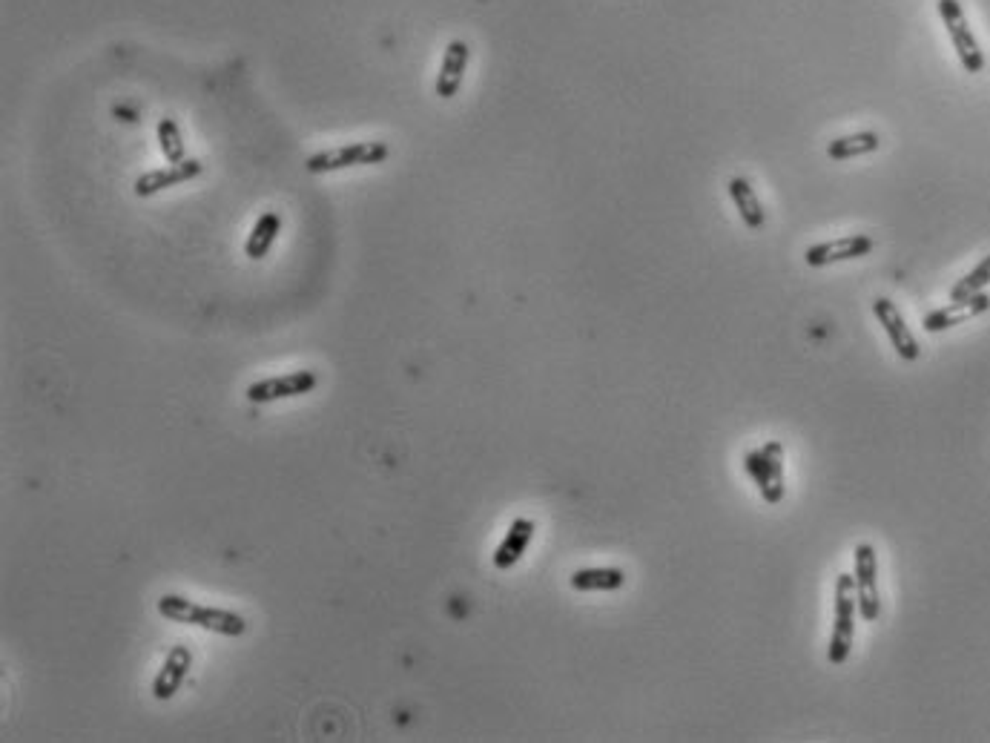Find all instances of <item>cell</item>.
<instances>
[{
	"label": "cell",
	"instance_id": "6da1fadb",
	"mask_svg": "<svg viewBox=\"0 0 990 743\" xmlns=\"http://www.w3.org/2000/svg\"><path fill=\"white\" fill-rule=\"evenodd\" d=\"M155 609L161 617L173 620V623H187V626H198L207 632L221 634V637H242L247 632V620L242 614L230 612V609H216V606H201L187 600L184 594H161Z\"/></svg>",
	"mask_w": 990,
	"mask_h": 743
},
{
	"label": "cell",
	"instance_id": "7a4b0ae2",
	"mask_svg": "<svg viewBox=\"0 0 990 743\" xmlns=\"http://www.w3.org/2000/svg\"><path fill=\"white\" fill-rule=\"evenodd\" d=\"M388 155H391V147L385 141H353V144L313 153L305 161V170L310 175H328L351 170V167H374V164H382Z\"/></svg>",
	"mask_w": 990,
	"mask_h": 743
},
{
	"label": "cell",
	"instance_id": "3957f363",
	"mask_svg": "<svg viewBox=\"0 0 990 743\" xmlns=\"http://www.w3.org/2000/svg\"><path fill=\"white\" fill-rule=\"evenodd\" d=\"M856 612V577L841 574L836 580V620H833V634H830V646H827V660L833 666H841L850 657L853 632H856Z\"/></svg>",
	"mask_w": 990,
	"mask_h": 743
},
{
	"label": "cell",
	"instance_id": "277c9868",
	"mask_svg": "<svg viewBox=\"0 0 990 743\" xmlns=\"http://www.w3.org/2000/svg\"><path fill=\"white\" fill-rule=\"evenodd\" d=\"M939 18L945 23L947 35H950V41H953V49H956V55H959L962 66H965V72H970V75L982 72V69H985V55H982V49H979V41H976L973 32H970L962 3H959V0H939Z\"/></svg>",
	"mask_w": 990,
	"mask_h": 743
},
{
	"label": "cell",
	"instance_id": "5b68a950",
	"mask_svg": "<svg viewBox=\"0 0 990 743\" xmlns=\"http://www.w3.org/2000/svg\"><path fill=\"white\" fill-rule=\"evenodd\" d=\"M316 385H319V373L302 368V371L259 379V382L247 385L244 396L253 405H270V402H279V399H299V396L310 394Z\"/></svg>",
	"mask_w": 990,
	"mask_h": 743
},
{
	"label": "cell",
	"instance_id": "8992f818",
	"mask_svg": "<svg viewBox=\"0 0 990 743\" xmlns=\"http://www.w3.org/2000/svg\"><path fill=\"white\" fill-rule=\"evenodd\" d=\"M853 577H856V597H858V614L873 623L881 612V600H879V563H876V548L870 543H858L856 551H853Z\"/></svg>",
	"mask_w": 990,
	"mask_h": 743
},
{
	"label": "cell",
	"instance_id": "52a82bcc",
	"mask_svg": "<svg viewBox=\"0 0 990 743\" xmlns=\"http://www.w3.org/2000/svg\"><path fill=\"white\" fill-rule=\"evenodd\" d=\"M204 173V164L198 158H184L178 164H167L161 170H150V173L138 175L135 184H132V193L138 198H153L164 190H173V187H181L187 181H193L198 175Z\"/></svg>",
	"mask_w": 990,
	"mask_h": 743
},
{
	"label": "cell",
	"instance_id": "ba28073f",
	"mask_svg": "<svg viewBox=\"0 0 990 743\" xmlns=\"http://www.w3.org/2000/svg\"><path fill=\"white\" fill-rule=\"evenodd\" d=\"M870 253H873V239L853 233V236H841L836 241H821V244L807 247L804 262L810 267H827V264L836 262H853V259L870 256Z\"/></svg>",
	"mask_w": 990,
	"mask_h": 743
},
{
	"label": "cell",
	"instance_id": "9c48e42d",
	"mask_svg": "<svg viewBox=\"0 0 990 743\" xmlns=\"http://www.w3.org/2000/svg\"><path fill=\"white\" fill-rule=\"evenodd\" d=\"M988 310H990V296L982 290V293H976V296H970V299H956V302L950 299V305L939 307V310H933V313H927L922 325L927 333H942V330L956 328V325H965V322L976 319V316H982V313H988Z\"/></svg>",
	"mask_w": 990,
	"mask_h": 743
},
{
	"label": "cell",
	"instance_id": "30bf717a",
	"mask_svg": "<svg viewBox=\"0 0 990 743\" xmlns=\"http://www.w3.org/2000/svg\"><path fill=\"white\" fill-rule=\"evenodd\" d=\"M873 313H876V319H879V325L884 328V333L890 336V345L896 348V353L902 356L904 362H916L919 353H922V348H919L916 336H913L910 328H907V322H904V316L899 313V307L893 305L890 299L879 296V299L873 302Z\"/></svg>",
	"mask_w": 990,
	"mask_h": 743
},
{
	"label": "cell",
	"instance_id": "8fae6325",
	"mask_svg": "<svg viewBox=\"0 0 990 743\" xmlns=\"http://www.w3.org/2000/svg\"><path fill=\"white\" fill-rule=\"evenodd\" d=\"M468 61H471V46L465 44L462 38H454L451 44L445 46L440 72H437V84H434V92L440 95L442 101H451L460 92Z\"/></svg>",
	"mask_w": 990,
	"mask_h": 743
},
{
	"label": "cell",
	"instance_id": "7c38bea8",
	"mask_svg": "<svg viewBox=\"0 0 990 743\" xmlns=\"http://www.w3.org/2000/svg\"><path fill=\"white\" fill-rule=\"evenodd\" d=\"M193 669V652L187 646H173L170 655L164 660V666L158 669V675L153 680V698L155 700H173L181 689V683L187 680Z\"/></svg>",
	"mask_w": 990,
	"mask_h": 743
},
{
	"label": "cell",
	"instance_id": "4fadbf2b",
	"mask_svg": "<svg viewBox=\"0 0 990 743\" xmlns=\"http://www.w3.org/2000/svg\"><path fill=\"white\" fill-rule=\"evenodd\" d=\"M534 531H537V525H534V520H528V517H517L514 523L508 525L503 543H500V546H497V551H494V569H500V571L514 569V566L523 560L526 548L531 546V540H534Z\"/></svg>",
	"mask_w": 990,
	"mask_h": 743
},
{
	"label": "cell",
	"instance_id": "5bb4252c",
	"mask_svg": "<svg viewBox=\"0 0 990 743\" xmlns=\"http://www.w3.org/2000/svg\"><path fill=\"white\" fill-rule=\"evenodd\" d=\"M282 227H285L282 213H276V210L262 213V216L256 219V224H253V230H250L247 241H244V256H247L250 262H262L264 256L270 253V247H273L276 239H279Z\"/></svg>",
	"mask_w": 990,
	"mask_h": 743
},
{
	"label": "cell",
	"instance_id": "9a60e30c",
	"mask_svg": "<svg viewBox=\"0 0 990 743\" xmlns=\"http://www.w3.org/2000/svg\"><path fill=\"white\" fill-rule=\"evenodd\" d=\"M729 198H732L738 216H741V221L747 224L749 230H761L767 224V210L761 207V198L755 196L752 184H749L744 175H735L729 181Z\"/></svg>",
	"mask_w": 990,
	"mask_h": 743
},
{
	"label": "cell",
	"instance_id": "2e32d148",
	"mask_svg": "<svg viewBox=\"0 0 990 743\" xmlns=\"http://www.w3.org/2000/svg\"><path fill=\"white\" fill-rule=\"evenodd\" d=\"M569 586L574 591H617L626 586V571L615 566H600V569H577L569 577Z\"/></svg>",
	"mask_w": 990,
	"mask_h": 743
},
{
	"label": "cell",
	"instance_id": "e0dca14e",
	"mask_svg": "<svg viewBox=\"0 0 990 743\" xmlns=\"http://www.w3.org/2000/svg\"><path fill=\"white\" fill-rule=\"evenodd\" d=\"M881 147V135L873 130L853 132V135H841L836 141L827 144V155L833 161H850V158H861V155L876 153Z\"/></svg>",
	"mask_w": 990,
	"mask_h": 743
},
{
	"label": "cell",
	"instance_id": "ac0fdd59",
	"mask_svg": "<svg viewBox=\"0 0 990 743\" xmlns=\"http://www.w3.org/2000/svg\"><path fill=\"white\" fill-rule=\"evenodd\" d=\"M761 451L767 457V480H770V488H767L764 500L770 505H778L784 500V445L772 439Z\"/></svg>",
	"mask_w": 990,
	"mask_h": 743
},
{
	"label": "cell",
	"instance_id": "d6986e66",
	"mask_svg": "<svg viewBox=\"0 0 990 743\" xmlns=\"http://www.w3.org/2000/svg\"><path fill=\"white\" fill-rule=\"evenodd\" d=\"M155 138H158V150H161L167 164H178V161L187 158V144H184V135H181L176 118H161L158 127H155Z\"/></svg>",
	"mask_w": 990,
	"mask_h": 743
},
{
	"label": "cell",
	"instance_id": "ffe728a7",
	"mask_svg": "<svg viewBox=\"0 0 990 743\" xmlns=\"http://www.w3.org/2000/svg\"><path fill=\"white\" fill-rule=\"evenodd\" d=\"M988 285H990V256H985L982 262L970 270L968 276H962V279L953 285V290H950V299H953V302H956V299H970V296L982 293V290H985Z\"/></svg>",
	"mask_w": 990,
	"mask_h": 743
},
{
	"label": "cell",
	"instance_id": "44dd1931",
	"mask_svg": "<svg viewBox=\"0 0 990 743\" xmlns=\"http://www.w3.org/2000/svg\"><path fill=\"white\" fill-rule=\"evenodd\" d=\"M744 468H747V474L752 477V482L758 485V494L764 497L767 488H770V480H767V457H764V451H761V448H758V451H749L747 457H744Z\"/></svg>",
	"mask_w": 990,
	"mask_h": 743
},
{
	"label": "cell",
	"instance_id": "7402d4cb",
	"mask_svg": "<svg viewBox=\"0 0 990 743\" xmlns=\"http://www.w3.org/2000/svg\"><path fill=\"white\" fill-rule=\"evenodd\" d=\"M115 115H124V121H135V115H132L130 110H124V107H115Z\"/></svg>",
	"mask_w": 990,
	"mask_h": 743
}]
</instances>
